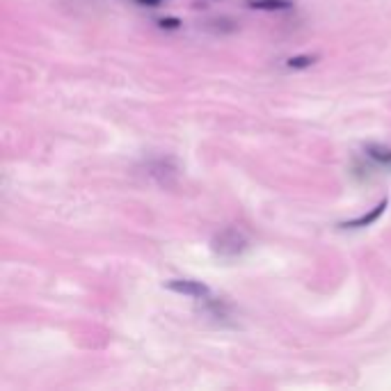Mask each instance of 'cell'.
I'll list each match as a JSON object with an SVG mask.
<instances>
[{
    "instance_id": "1",
    "label": "cell",
    "mask_w": 391,
    "mask_h": 391,
    "mask_svg": "<svg viewBox=\"0 0 391 391\" xmlns=\"http://www.w3.org/2000/svg\"><path fill=\"white\" fill-rule=\"evenodd\" d=\"M250 241H247V236L236 229V226H229V229H222L220 233L213 236L211 241V250L215 256H220V259H236V256H241Z\"/></svg>"
},
{
    "instance_id": "2",
    "label": "cell",
    "mask_w": 391,
    "mask_h": 391,
    "mask_svg": "<svg viewBox=\"0 0 391 391\" xmlns=\"http://www.w3.org/2000/svg\"><path fill=\"white\" fill-rule=\"evenodd\" d=\"M165 288L172 293H179V295L197 297V300H209L211 297V288L199 280H185V277H181V280L165 282Z\"/></svg>"
},
{
    "instance_id": "3",
    "label": "cell",
    "mask_w": 391,
    "mask_h": 391,
    "mask_svg": "<svg viewBox=\"0 0 391 391\" xmlns=\"http://www.w3.org/2000/svg\"><path fill=\"white\" fill-rule=\"evenodd\" d=\"M387 206H389V199H382V202H378L373 209H370L368 213H362L359 218L355 220H348V222H341L343 229H364V226H370V224H375L380 218H382V213L387 211Z\"/></svg>"
},
{
    "instance_id": "4",
    "label": "cell",
    "mask_w": 391,
    "mask_h": 391,
    "mask_svg": "<svg viewBox=\"0 0 391 391\" xmlns=\"http://www.w3.org/2000/svg\"><path fill=\"white\" fill-rule=\"evenodd\" d=\"M247 7L261 9V12H286L293 9V0H247Z\"/></svg>"
},
{
    "instance_id": "5",
    "label": "cell",
    "mask_w": 391,
    "mask_h": 391,
    "mask_svg": "<svg viewBox=\"0 0 391 391\" xmlns=\"http://www.w3.org/2000/svg\"><path fill=\"white\" fill-rule=\"evenodd\" d=\"M366 156L380 165H391V147H387V144H366Z\"/></svg>"
},
{
    "instance_id": "6",
    "label": "cell",
    "mask_w": 391,
    "mask_h": 391,
    "mask_svg": "<svg viewBox=\"0 0 391 391\" xmlns=\"http://www.w3.org/2000/svg\"><path fill=\"white\" fill-rule=\"evenodd\" d=\"M316 62H318V55H295L286 60V67L293 71H300V69H309L312 65H316Z\"/></svg>"
},
{
    "instance_id": "7",
    "label": "cell",
    "mask_w": 391,
    "mask_h": 391,
    "mask_svg": "<svg viewBox=\"0 0 391 391\" xmlns=\"http://www.w3.org/2000/svg\"><path fill=\"white\" fill-rule=\"evenodd\" d=\"M158 26H160L163 30H179V28L183 26V21L177 18V16H167V18H160Z\"/></svg>"
},
{
    "instance_id": "8",
    "label": "cell",
    "mask_w": 391,
    "mask_h": 391,
    "mask_svg": "<svg viewBox=\"0 0 391 391\" xmlns=\"http://www.w3.org/2000/svg\"><path fill=\"white\" fill-rule=\"evenodd\" d=\"M136 3L140 7H158V5H163V0H136Z\"/></svg>"
}]
</instances>
